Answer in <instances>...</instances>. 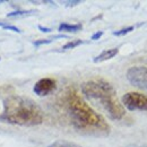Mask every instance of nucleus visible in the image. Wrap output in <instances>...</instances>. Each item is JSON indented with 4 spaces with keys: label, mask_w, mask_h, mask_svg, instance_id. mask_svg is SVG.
Listing matches in <instances>:
<instances>
[{
    "label": "nucleus",
    "mask_w": 147,
    "mask_h": 147,
    "mask_svg": "<svg viewBox=\"0 0 147 147\" xmlns=\"http://www.w3.org/2000/svg\"><path fill=\"white\" fill-rule=\"evenodd\" d=\"M102 35H103V32H102V31H98V32L94 33L91 38H92V40H94V41H95V40H100V38L102 37Z\"/></svg>",
    "instance_id": "obj_16"
},
{
    "label": "nucleus",
    "mask_w": 147,
    "mask_h": 147,
    "mask_svg": "<svg viewBox=\"0 0 147 147\" xmlns=\"http://www.w3.org/2000/svg\"><path fill=\"white\" fill-rule=\"evenodd\" d=\"M36 13V10H20L17 9L15 11H11L9 14H7V17H17V16H27V15H32Z\"/></svg>",
    "instance_id": "obj_12"
},
{
    "label": "nucleus",
    "mask_w": 147,
    "mask_h": 147,
    "mask_svg": "<svg viewBox=\"0 0 147 147\" xmlns=\"http://www.w3.org/2000/svg\"><path fill=\"white\" fill-rule=\"evenodd\" d=\"M2 28H3V30L13 31V32H15V33H20V30H19L18 27H16V26H14V25H10V24H5V25L2 26Z\"/></svg>",
    "instance_id": "obj_14"
},
{
    "label": "nucleus",
    "mask_w": 147,
    "mask_h": 147,
    "mask_svg": "<svg viewBox=\"0 0 147 147\" xmlns=\"http://www.w3.org/2000/svg\"><path fill=\"white\" fill-rule=\"evenodd\" d=\"M67 7H74V6H77L80 3V0H74V1H65L63 2Z\"/></svg>",
    "instance_id": "obj_15"
},
{
    "label": "nucleus",
    "mask_w": 147,
    "mask_h": 147,
    "mask_svg": "<svg viewBox=\"0 0 147 147\" xmlns=\"http://www.w3.org/2000/svg\"><path fill=\"white\" fill-rule=\"evenodd\" d=\"M82 93L108 113L112 120H121L126 115V109L119 101L114 87L103 78L87 80L80 86Z\"/></svg>",
    "instance_id": "obj_3"
},
{
    "label": "nucleus",
    "mask_w": 147,
    "mask_h": 147,
    "mask_svg": "<svg viewBox=\"0 0 147 147\" xmlns=\"http://www.w3.org/2000/svg\"><path fill=\"white\" fill-rule=\"evenodd\" d=\"M63 103L71 125L78 132L94 137H105L110 134L111 128L105 119L75 90L70 88L66 92Z\"/></svg>",
    "instance_id": "obj_1"
},
{
    "label": "nucleus",
    "mask_w": 147,
    "mask_h": 147,
    "mask_svg": "<svg viewBox=\"0 0 147 147\" xmlns=\"http://www.w3.org/2000/svg\"><path fill=\"white\" fill-rule=\"evenodd\" d=\"M86 43V41H83V40H74V41H70V42H67L65 45H62V50H71V49H75L82 44Z\"/></svg>",
    "instance_id": "obj_11"
},
{
    "label": "nucleus",
    "mask_w": 147,
    "mask_h": 147,
    "mask_svg": "<svg viewBox=\"0 0 147 147\" xmlns=\"http://www.w3.org/2000/svg\"><path fill=\"white\" fill-rule=\"evenodd\" d=\"M38 30L41 31V32H43V33H50L52 30L51 28H49V27H43V26H41V25H38Z\"/></svg>",
    "instance_id": "obj_17"
},
{
    "label": "nucleus",
    "mask_w": 147,
    "mask_h": 147,
    "mask_svg": "<svg viewBox=\"0 0 147 147\" xmlns=\"http://www.w3.org/2000/svg\"><path fill=\"white\" fill-rule=\"evenodd\" d=\"M118 53H119V48H112V49H108V50H103L100 55L94 57L93 61L95 63L103 62V61H107V60H110L112 58H114Z\"/></svg>",
    "instance_id": "obj_7"
},
{
    "label": "nucleus",
    "mask_w": 147,
    "mask_h": 147,
    "mask_svg": "<svg viewBox=\"0 0 147 147\" xmlns=\"http://www.w3.org/2000/svg\"><path fill=\"white\" fill-rule=\"evenodd\" d=\"M83 30L82 24H69V23H61L58 27V32L60 33H77Z\"/></svg>",
    "instance_id": "obj_8"
},
{
    "label": "nucleus",
    "mask_w": 147,
    "mask_h": 147,
    "mask_svg": "<svg viewBox=\"0 0 147 147\" xmlns=\"http://www.w3.org/2000/svg\"><path fill=\"white\" fill-rule=\"evenodd\" d=\"M126 76L131 85L147 91V67L143 66L131 67L127 70Z\"/></svg>",
    "instance_id": "obj_5"
},
{
    "label": "nucleus",
    "mask_w": 147,
    "mask_h": 147,
    "mask_svg": "<svg viewBox=\"0 0 147 147\" xmlns=\"http://www.w3.org/2000/svg\"><path fill=\"white\" fill-rule=\"evenodd\" d=\"M57 90V80L50 77H44L37 80L33 87V92L36 94L37 96L44 97L55 92Z\"/></svg>",
    "instance_id": "obj_6"
},
{
    "label": "nucleus",
    "mask_w": 147,
    "mask_h": 147,
    "mask_svg": "<svg viewBox=\"0 0 147 147\" xmlns=\"http://www.w3.org/2000/svg\"><path fill=\"white\" fill-rule=\"evenodd\" d=\"M48 147H82V146L75 144L73 142H68V140H55L52 144H50Z\"/></svg>",
    "instance_id": "obj_10"
},
{
    "label": "nucleus",
    "mask_w": 147,
    "mask_h": 147,
    "mask_svg": "<svg viewBox=\"0 0 147 147\" xmlns=\"http://www.w3.org/2000/svg\"><path fill=\"white\" fill-rule=\"evenodd\" d=\"M134 30H135V26H127V27H123V28H121L119 31L113 32V35L114 36H123V35L128 34L130 32H132Z\"/></svg>",
    "instance_id": "obj_13"
},
{
    "label": "nucleus",
    "mask_w": 147,
    "mask_h": 147,
    "mask_svg": "<svg viewBox=\"0 0 147 147\" xmlns=\"http://www.w3.org/2000/svg\"><path fill=\"white\" fill-rule=\"evenodd\" d=\"M121 103L130 111H147V95L139 92H128L122 96Z\"/></svg>",
    "instance_id": "obj_4"
},
{
    "label": "nucleus",
    "mask_w": 147,
    "mask_h": 147,
    "mask_svg": "<svg viewBox=\"0 0 147 147\" xmlns=\"http://www.w3.org/2000/svg\"><path fill=\"white\" fill-rule=\"evenodd\" d=\"M59 38H67V35H55V36H52V37H49V38L37 40V41H34V42H33V44H34V47H40V45H43V44H50L52 41L59 40Z\"/></svg>",
    "instance_id": "obj_9"
},
{
    "label": "nucleus",
    "mask_w": 147,
    "mask_h": 147,
    "mask_svg": "<svg viewBox=\"0 0 147 147\" xmlns=\"http://www.w3.org/2000/svg\"><path fill=\"white\" fill-rule=\"evenodd\" d=\"M0 121L20 127H35L43 122L44 113L41 107L30 97L9 95L3 102Z\"/></svg>",
    "instance_id": "obj_2"
},
{
    "label": "nucleus",
    "mask_w": 147,
    "mask_h": 147,
    "mask_svg": "<svg viewBox=\"0 0 147 147\" xmlns=\"http://www.w3.org/2000/svg\"><path fill=\"white\" fill-rule=\"evenodd\" d=\"M3 25H5V24H3V23H0V27H2V26H3Z\"/></svg>",
    "instance_id": "obj_18"
}]
</instances>
